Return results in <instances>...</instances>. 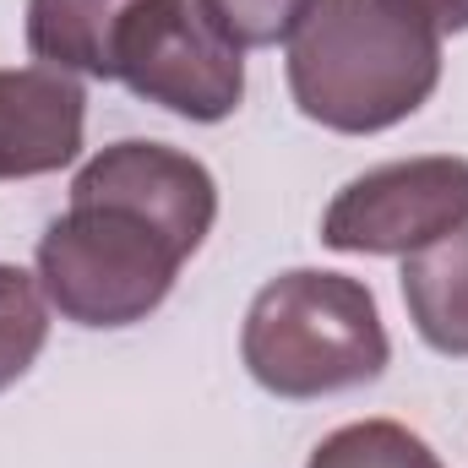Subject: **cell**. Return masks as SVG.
<instances>
[{
    "label": "cell",
    "instance_id": "9",
    "mask_svg": "<svg viewBox=\"0 0 468 468\" xmlns=\"http://www.w3.org/2000/svg\"><path fill=\"white\" fill-rule=\"evenodd\" d=\"M49 344V305L33 272L0 261V392L16 387Z\"/></svg>",
    "mask_w": 468,
    "mask_h": 468
},
{
    "label": "cell",
    "instance_id": "10",
    "mask_svg": "<svg viewBox=\"0 0 468 468\" xmlns=\"http://www.w3.org/2000/svg\"><path fill=\"white\" fill-rule=\"evenodd\" d=\"M305 468H441V458L398 420H354L322 436Z\"/></svg>",
    "mask_w": 468,
    "mask_h": 468
},
{
    "label": "cell",
    "instance_id": "6",
    "mask_svg": "<svg viewBox=\"0 0 468 468\" xmlns=\"http://www.w3.org/2000/svg\"><path fill=\"white\" fill-rule=\"evenodd\" d=\"M88 93L71 71H0V180H38L82 153Z\"/></svg>",
    "mask_w": 468,
    "mask_h": 468
},
{
    "label": "cell",
    "instance_id": "5",
    "mask_svg": "<svg viewBox=\"0 0 468 468\" xmlns=\"http://www.w3.org/2000/svg\"><path fill=\"white\" fill-rule=\"evenodd\" d=\"M468 218V158L425 153L365 169L349 180L327 218L322 245L349 256H414Z\"/></svg>",
    "mask_w": 468,
    "mask_h": 468
},
{
    "label": "cell",
    "instance_id": "8",
    "mask_svg": "<svg viewBox=\"0 0 468 468\" xmlns=\"http://www.w3.org/2000/svg\"><path fill=\"white\" fill-rule=\"evenodd\" d=\"M136 0H27V49L38 66L115 82V38Z\"/></svg>",
    "mask_w": 468,
    "mask_h": 468
},
{
    "label": "cell",
    "instance_id": "3",
    "mask_svg": "<svg viewBox=\"0 0 468 468\" xmlns=\"http://www.w3.org/2000/svg\"><path fill=\"white\" fill-rule=\"evenodd\" d=\"M239 354L256 387L289 403L333 398L370 387L387 359V327L376 311V294L349 272L294 267L261 283V294L245 311Z\"/></svg>",
    "mask_w": 468,
    "mask_h": 468
},
{
    "label": "cell",
    "instance_id": "7",
    "mask_svg": "<svg viewBox=\"0 0 468 468\" xmlns=\"http://www.w3.org/2000/svg\"><path fill=\"white\" fill-rule=\"evenodd\" d=\"M403 305L436 354L468 359V218L403 261Z\"/></svg>",
    "mask_w": 468,
    "mask_h": 468
},
{
    "label": "cell",
    "instance_id": "12",
    "mask_svg": "<svg viewBox=\"0 0 468 468\" xmlns=\"http://www.w3.org/2000/svg\"><path fill=\"white\" fill-rule=\"evenodd\" d=\"M398 5H409L414 16H425L436 33H463L468 27V0H398Z\"/></svg>",
    "mask_w": 468,
    "mask_h": 468
},
{
    "label": "cell",
    "instance_id": "11",
    "mask_svg": "<svg viewBox=\"0 0 468 468\" xmlns=\"http://www.w3.org/2000/svg\"><path fill=\"white\" fill-rule=\"evenodd\" d=\"M197 11L229 38L234 49H267L300 33L316 0H197Z\"/></svg>",
    "mask_w": 468,
    "mask_h": 468
},
{
    "label": "cell",
    "instance_id": "4",
    "mask_svg": "<svg viewBox=\"0 0 468 468\" xmlns=\"http://www.w3.org/2000/svg\"><path fill=\"white\" fill-rule=\"evenodd\" d=\"M115 82L197 125H218L245 99V49L197 11V0H136L115 38Z\"/></svg>",
    "mask_w": 468,
    "mask_h": 468
},
{
    "label": "cell",
    "instance_id": "2",
    "mask_svg": "<svg viewBox=\"0 0 468 468\" xmlns=\"http://www.w3.org/2000/svg\"><path fill=\"white\" fill-rule=\"evenodd\" d=\"M441 82V33L398 0H316L289 44V93L300 115L376 136L409 120Z\"/></svg>",
    "mask_w": 468,
    "mask_h": 468
},
{
    "label": "cell",
    "instance_id": "1",
    "mask_svg": "<svg viewBox=\"0 0 468 468\" xmlns=\"http://www.w3.org/2000/svg\"><path fill=\"white\" fill-rule=\"evenodd\" d=\"M218 218L202 158L164 142H115L71 180V207L38 239L44 300L93 333L147 322Z\"/></svg>",
    "mask_w": 468,
    "mask_h": 468
}]
</instances>
